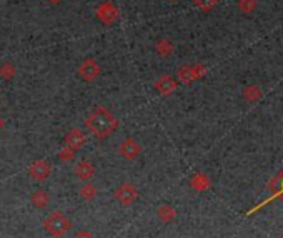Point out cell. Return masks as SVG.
<instances>
[{"label":"cell","mask_w":283,"mask_h":238,"mask_svg":"<svg viewBox=\"0 0 283 238\" xmlns=\"http://www.w3.org/2000/svg\"><path fill=\"white\" fill-rule=\"evenodd\" d=\"M190 68H192V75H193V80H195V79H198V77H202V75L205 74V68H203V65H192Z\"/></svg>","instance_id":"d6986e66"},{"label":"cell","mask_w":283,"mask_h":238,"mask_svg":"<svg viewBox=\"0 0 283 238\" xmlns=\"http://www.w3.org/2000/svg\"><path fill=\"white\" fill-rule=\"evenodd\" d=\"M193 3L202 10H210L217 3V0H193Z\"/></svg>","instance_id":"2e32d148"},{"label":"cell","mask_w":283,"mask_h":238,"mask_svg":"<svg viewBox=\"0 0 283 238\" xmlns=\"http://www.w3.org/2000/svg\"><path fill=\"white\" fill-rule=\"evenodd\" d=\"M79 75L82 77L83 80H87V82H92V80H95L97 77L100 75L99 62L94 60V59L83 60V62L80 63V67H79Z\"/></svg>","instance_id":"277c9868"},{"label":"cell","mask_w":283,"mask_h":238,"mask_svg":"<svg viewBox=\"0 0 283 238\" xmlns=\"http://www.w3.org/2000/svg\"><path fill=\"white\" fill-rule=\"evenodd\" d=\"M75 238H92V237L88 235L87 232H79V233H77V237H75Z\"/></svg>","instance_id":"ffe728a7"},{"label":"cell","mask_w":283,"mask_h":238,"mask_svg":"<svg viewBox=\"0 0 283 238\" xmlns=\"http://www.w3.org/2000/svg\"><path fill=\"white\" fill-rule=\"evenodd\" d=\"M0 75L3 77V79H7V80H10L12 77L15 75V67L12 65V63H2V65H0Z\"/></svg>","instance_id":"4fadbf2b"},{"label":"cell","mask_w":283,"mask_h":238,"mask_svg":"<svg viewBox=\"0 0 283 238\" xmlns=\"http://www.w3.org/2000/svg\"><path fill=\"white\" fill-rule=\"evenodd\" d=\"M97 17H99L105 25H112L117 19H119V9L113 5L112 2H103L99 5V9L95 10Z\"/></svg>","instance_id":"3957f363"},{"label":"cell","mask_w":283,"mask_h":238,"mask_svg":"<svg viewBox=\"0 0 283 238\" xmlns=\"http://www.w3.org/2000/svg\"><path fill=\"white\" fill-rule=\"evenodd\" d=\"M74 172H75V175L79 177V178L88 180L92 175H94V167H92V165L88 163V162H85V160H82V162H79V163L75 165Z\"/></svg>","instance_id":"30bf717a"},{"label":"cell","mask_w":283,"mask_h":238,"mask_svg":"<svg viewBox=\"0 0 283 238\" xmlns=\"http://www.w3.org/2000/svg\"><path fill=\"white\" fill-rule=\"evenodd\" d=\"M95 193H97V190H95L94 185H85V187H82V190H80V195H82L83 198H87V200L94 198Z\"/></svg>","instance_id":"9a60e30c"},{"label":"cell","mask_w":283,"mask_h":238,"mask_svg":"<svg viewBox=\"0 0 283 238\" xmlns=\"http://www.w3.org/2000/svg\"><path fill=\"white\" fill-rule=\"evenodd\" d=\"M48 2H50V3H60L62 0H48Z\"/></svg>","instance_id":"44dd1931"},{"label":"cell","mask_w":283,"mask_h":238,"mask_svg":"<svg viewBox=\"0 0 283 238\" xmlns=\"http://www.w3.org/2000/svg\"><path fill=\"white\" fill-rule=\"evenodd\" d=\"M155 48L160 55H165V57H167V55H170V52H172V43H170L168 39H162V40H159V43L155 45Z\"/></svg>","instance_id":"7c38bea8"},{"label":"cell","mask_w":283,"mask_h":238,"mask_svg":"<svg viewBox=\"0 0 283 238\" xmlns=\"http://www.w3.org/2000/svg\"><path fill=\"white\" fill-rule=\"evenodd\" d=\"M159 215H160V218H163V220H170V218H173L175 217V212H173L170 207H162L159 210Z\"/></svg>","instance_id":"e0dca14e"},{"label":"cell","mask_w":283,"mask_h":238,"mask_svg":"<svg viewBox=\"0 0 283 238\" xmlns=\"http://www.w3.org/2000/svg\"><path fill=\"white\" fill-rule=\"evenodd\" d=\"M119 152H120V155L125 157V159H128V160H132L135 155H139V152H140V145L135 142V140H132V139H127L125 142L120 143V147H119Z\"/></svg>","instance_id":"52a82bcc"},{"label":"cell","mask_w":283,"mask_h":238,"mask_svg":"<svg viewBox=\"0 0 283 238\" xmlns=\"http://www.w3.org/2000/svg\"><path fill=\"white\" fill-rule=\"evenodd\" d=\"M177 75H179V80H182L183 83H190L193 80L192 68H190L188 65H182L179 68V72H177Z\"/></svg>","instance_id":"8fae6325"},{"label":"cell","mask_w":283,"mask_h":238,"mask_svg":"<svg viewBox=\"0 0 283 238\" xmlns=\"http://www.w3.org/2000/svg\"><path fill=\"white\" fill-rule=\"evenodd\" d=\"M65 142H67V147H70V148H74V150H77V148L83 147L85 135L79 130V128H74V130H70L67 134Z\"/></svg>","instance_id":"9c48e42d"},{"label":"cell","mask_w":283,"mask_h":238,"mask_svg":"<svg viewBox=\"0 0 283 238\" xmlns=\"http://www.w3.org/2000/svg\"><path fill=\"white\" fill-rule=\"evenodd\" d=\"M155 88L160 92L162 95H170L177 88V82L173 80L172 75H162L159 80L155 82Z\"/></svg>","instance_id":"5b68a950"},{"label":"cell","mask_w":283,"mask_h":238,"mask_svg":"<svg viewBox=\"0 0 283 238\" xmlns=\"http://www.w3.org/2000/svg\"><path fill=\"white\" fill-rule=\"evenodd\" d=\"M60 159L62 160H72L74 159V148H70V147H63V150L60 152Z\"/></svg>","instance_id":"ac0fdd59"},{"label":"cell","mask_w":283,"mask_h":238,"mask_svg":"<svg viewBox=\"0 0 283 238\" xmlns=\"http://www.w3.org/2000/svg\"><path fill=\"white\" fill-rule=\"evenodd\" d=\"M45 225H47V228L54 233V235L60 237L68 227H70V221H68L60 212H57V213H52V215L48 217Z\"/></svg>","instance_id":"7a4b0ae2"},{"label":"cell","mask_w":283,"mask_h":238,"mask_svg":"<svg viewBox=\"0 0 283 238\" xmlns=\"http://www.w3.org/2000/svg\"><path fill=\"white\" fill-rule=\"evenodd\" d=\"M32 201H34V203L37 205V207H45L47 201H48V198H47L45 192L39 190L37 193H34V195H32Z\"/></svg>","instance_id":"5bb4252c"},{"label":"cell","mask_w":283,"mask_h":238,"mask_svg":"<svg viewBox=\"0 0 283 238\" xmlns=\"http://www.w3.org/2000/svg\"><path fill=\"white\" fill-rule=\"evenodd\" d=\"M87 127L97 137L103 139V137H107L113 132V128L117 127V120L105 107H97L87 119Z\"/></svg>","instance_id":"6da1fadb"},{"label":"cell","mask_w":283,"mask_h":238,"mask_svg":"<svg viewBox=\"0 0 283 238\" xmlns=\"http://www.w3.org/2000/svg\"><path fill=\"white\" fill-rule=\"evenodd\" d=\"M28 172H30V175L34 177L35 180H45L48 177V173H50V167L43 162V160H37V162H34L28 167Z\"/></svg>","instance_id":"8992f818"},{"label":"cell","mask_w":283,"mask_h":238,"mask_svg":"<svg viewBox=\"0 0 283 238\" xmlns=\"http://www.w3.org/2000/svg\"><path fill=\"white\" fill-rule=\"evenodd\" d=\"M115 195H117V198L122 201V203H130V201L135 200L137 190L132 187L130 183H123V185H120V187L117 188Z\"/></svg>","instance_id":"ba28073f"},{"label":"cell","mask_w":283,"mask_h":238,"mask_svg":"<svg viewBox=\"0 0 283 238\" xmlns=\"http://www.w3.org/2000/svg\"><path fill=\"white\" fill-rule=\"evenodd\" d=\"M3 127V120H2V117H0V128Z\"/></svg>","instance_id":"7402d4cb"}]
</instances>
